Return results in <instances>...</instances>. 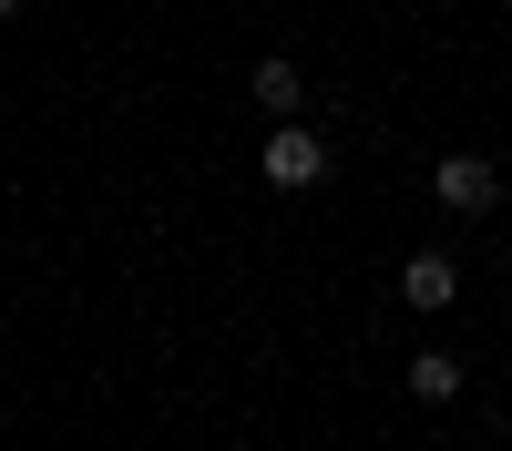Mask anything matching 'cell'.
<instances>
[{
  "mask_svg": "<svg viewBox=\"0 0 512 451\" xmlns=\"http://www.w3.org/2000/svg\"><path fill=\"white\" fill-rule=\"evenodd\" d=\"M431 195L451 205V216H492L502 175H492V154H441V164H431Z\"/></svg>",
  "mask_w": 512,
  "mask_h": 451,
  "instance_id": "1",
  "label": "cell"
},
{
  "mask_svg": "<svg viewBox=\"0 0 512 451\" xmlns=\"http://www.w3.org/2000/svg\"><path fill=\"white\" fill-rule=\"evenodd\" d=\"M256 164H267V185H287V195H297V185H318V175H328V144L308 134V123H277Z\"/></svg>",
  "mask_w": 512,
  "mask_h": 451,
  "instance_id": "2",
  "label": "cell"
},
{
  "mask_svg": "<svg viewBox=\"0 0 512 451\" xmlns=\"http://www.w3.org/2000/svg\"><path fill=\"white\" fill-rule=\"evenodd\" d=\"M461 298V267L441 257V246H431V257H410L400 267V308H451Z\"/></svg>",
  "mask_w": 512,
  "mask_h": 451,
  "instance_id": "3",
  "label": "cell"
},
{
  "mask_svg": "<svg viewBox=\"0 0 512 451\" xmlns=\"http://www.w3.org/2000/svg\"><path fill=\"white\" fill-rule=\"evenodd\" d=\"M410 400H420V410H451V400H461V359H451V349H420V359H410Z\"/></svg>",
  "mask_w": 512,
  "mask_h": 451,
  "instance_id": "4",
  "label": "cell"
},
{
  "mask_svg": "<svg viewBox=\"0 0 512 451\" xmlns=\"http://www.w3.org/2000/svg\"><path fill=\"white\" fill-rule=\"evenodd\" d=\"M256 103H267V113H287V123H297V103H308V72H297L287 52H267V62H256Z\"/></svg>",
  "mask_w": 512,
  "mask_h": 451,
  "instance_id": "5",
  "label": "cell"
},
{
  "mask_svg": "<svg viewBox=\"0 0 512 451\" xmlns=\"http://www.w3.org/2000/svg\"><path fill=\"white\" fill-rule=\"evenodd\" d=\"M11 11H21V0H0V21H11Z\"/></svg>",
  "mask_w": 512,
  "mask_h": 451,
  "instance_id": "6",
  "label": "cell"
}]
</instances>
